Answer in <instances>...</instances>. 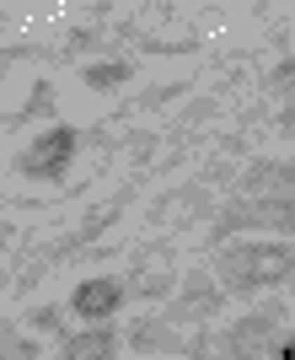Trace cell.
I'll return each instance as SVG.
<instances>
[{
  "label": "cell",
  "mask_w": 295,
  "mask_h": 360,
  "mask_svg": "<svg viewBox=\"0 0 295 360\" xmlns=\"http://www.w3.org/2000/svg\"><path fill=\"white\" fill-rule=\"evenodd\" d=\"M59 317H65L59 307H32V312H27V328H32V333H54Z\"/></svg>",
  "instance_id": "8fae6325"
},
{
  "label": "cell",
  "mask_w": 295,
  "mask_h": 360,
  "mask_svg": "<svg viewBox=\"0 0 295 360\" xmlns=\"http://www.w3.org/2000/svg\"><path fill=\"white\" fill-rule=\"evenodd\" d=\"M274 360H295V333H284L280 345H274Z\"/></svg>",
  "instance_id": "4fadbf2b"
},
{
  "label": "cell",
  "mask_w": 295,
  "mask_h": 360,
  "mask_svg": "<svg viewBox=\"0 0 295 360\" xmlns=\"http://www.w3.org/2000/svg\"><path fill=\"white\" fill-rule=\"evenodd\" d=\"M0 360H38L32 333H0Z\"/></svg>",
  "instance_id": "30bf717a"
},
{
  "label": "cell",
  "mask_w": 295,
  "mask_h": 360,
  "mask_svg": "<svg viewBox=\"0 0 295 360\" xmlns=\"http://www.w3.org/2000/svg\"><path fill=\"white\" fill-rule=\"evenodd\" d=\"M0 22H6V11H0Z\"/></svg>",
  "instance_id": "2e32d148"
},
{
  "label": "cell",
  "mask_w": 295,
  "mask_h": 360,
  "mask_svg": "<svg viewBox=\"0 0 295 360\" xmlns=\"http://www.w3.org/2000/svg\"><path fill=\"white\" fill-rule=\"evenodd\" d=\"M6 248H11V226L0 221V253H6Z\"/></svg>",
  "instance_id": "5bb4252c"
},
{
  "label": "cell",
  "mask_w": 295,
  "mask_h": 360,
  "mask_svg": "<svg viewBox=\"0 0 295 360\" xmlns=\"http://www.w3.org/2000/svg\"><path fill=\"white\" fill-rule=\"evenodd\" d=\"M134 345L140 349H183V339H177L172 328L162 333V323H140V328H134Z\"/></svg>",
  "instance_id": "9c48e42d"
},
{
  "label": "cell",
  "mask_w": 295,
  "mask_h": 360,
  "mask_svg": "<svg viewBox=\"0 0 295 360\" xmlns=\"http://www.w3.org/2000/svg\"><path fill=\"white\" fill-rule=\"evenodd\" d=\"M124 339H118L107 323H91V328H70L65 345H59V360H118Z\"/></svg>",
  "instance_id": "8992f818"
},
{
  "label": "cell",
  "mask_w": 295,
  "mask_h": 360,
  "mask_svg": "<svg viewBox=\"0 0 295 360\" xmlns=\"http://www.w3.org/2000/svg\"><path fill=\"white\" fill-rule=\"evenodd\" d=\"M295 274V248L290 242H231L221 253V280L225 290H268Z\"/></svg>",
  "instance_id": "6da1fadb"
},
{
  "label": "cell",
  "mask_w": 295,
  "mask_h": 360,
  "mask_svg": "<svg viewBox=\"0 0 295 360\" xmlns=\"http://www.w3.org/2000/svg\"><path fill=\"white\" fill-rule=\"evenodd\" d=\"M38 119H54V81L48 75H38L27 91V103L11 113V124H38Z\"/></svg>",
  "instance_id": "ba28073f"
},
{
  "label": "cell",
  "mask_w": 295,
  "mask_h": 360,
  "mask_svg": "<svg viewBox=\"0 0 295 360\" xmlns=\"http://www.w3.org/2000/svg\"><path fill=\"white\" fill-rule=\"evenodd\" d=\"M280 312H252L236 317L225 328V355L231 360H274V345H280Z\"/></svg>",
  "instance_id": "3957f363"
},
{
  "label": "cell",
  "mask_w": 295,
  "mask_h": 360,
  "mask_svg": "<svg viewBox=\"0 0 295 360\" xmlns=\"http://www.w3.org/2000/svg\"><path fill=\"white\" fill-rule=\"evenodd\" d=\"M284 129H290V135H295V108H290V113H284Z\"/></svg>",
  "instance_id": "9a60e30c"
},
{
  "label": "cell",
  "mask_w": 295,
  "mask_h": 360,
  "mask_svg": "<svg viewBox=\"0 0 295 360\" xmlns=\"http://www.w3.org/2000/svg\"><path fill=\"white\" fill-rule=\"evenodd\" d=\"M75 156H81V129L75 124H48L44 135L16 156V172L32 178V183H65Z\"/></svg>",
  "instance_id": "7a4b0ae2"
},
{
  "label": "cell",
  "mask_w": 295,
  "mask_h": 360,
  "mask_svg": "<svg viewBox=\"0 0 295 360\" xmlns=\"http://www.w3.org/2000/svg\"><path fill=\"white\" fill-rule=\"evenodd\" d=\"M247 199H295V162H252L242 172Z\"/></svg>",
  "instance_id": "5b68a950"
},
{
  "label": "cell",
  "mask_w": 295,
  "mask_h": 360,
  "mask_svg": "<svg viewBox=\"0 0 295 360\" xmlns=\"http://www.w3.org/2000/svg\"><path fill=\"white\" fill-rule=\"evenodd\" d=\"M129 75H134L129 60H91V65H81V86H91V91H124V86H129Z\"/></svg>",
  "instance_id": "52a82bcc"
},
{
  "label": "cell",
  "mask_w": 295,
  "mask_h": 360,
  "mask_svg": "<svg viewBox=\"0 0 295 360\" xmlns=\"http://www.w3.org/2000/svg\"><path fill=\"white\" fill-rule=\"evenodd\" d=\"M124 307V280H113V274H97V280H81V285L70 290V312L81 317V323H107V317Z\"/></svg>",
  "instance_id": "277c9868"
},
{
  "label": "cell",
  "mask_w": 295,
  "mask_h": 360,
  "mask_svg": "<svg viewBox=\"0 0 295 360\" xmlns=\"http://www.w3.org/2000/svg\"><path fill=\"white\" fill-rule=\"evenodd\" d=\"M268 81H274V86H280V91H290V86H295V60H280V65H274V75H268Z\"/></svg>",
  "instance_id": "7c38bea8"
}]
</instances>
